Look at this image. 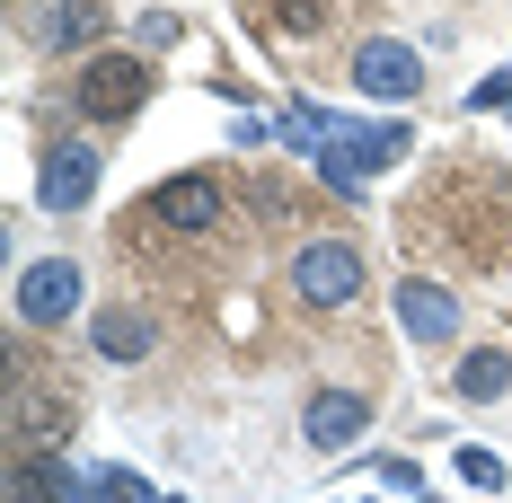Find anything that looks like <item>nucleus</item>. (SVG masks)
Listing matches in <instances>:
<instances>
[{"label": "nucleus", "mask_w": 512, "mask_h": 503, "mask_svg": "<svg viewBox=\"0 0 512 503\" xmlns=\"http://www.w3.org/2000/svg\"><path fill=\"white\" fill-rule=\"evenodd\" d=\"M512 389V353L504 345H468L460 353V398H504Z\"/></svg>", "instance_id": "nucleus-13"}, {"label": "nucleus", "mask_w": 512, "mask_h": 503, "mask_svg": "<svg viewBox=\"0 0 512 503\" xmlns=\"http://www.w3.org/2000/svg\"><path fill=\"white\" fill-rule=\"evenodd\" d=\"M80 309V265L71 256H36L27 274H18V318L27 327H62Z\"/></svg>", "instance_id": "nucleus-4"}, {"label": "nucleus", "mask_w": 512, "mask_h": 503, "mask_svg": "<svg viewBox=\"0 0 512 503\" xmlns=\"http://www.w3.org/2000/svg\"><path fill=\"white\" fill-rule=\"evenodd\" d=\"M159 503H177V495H159Z\"/></svg>", "instance_id": "nucleus-19"}, {"label": "nucleus", "mask_w": 512, "mask_h": 503, "mask_svg": "<svg viewBox=\"0 0 512 503\" xmlns=\"http://www.w3.org/2000/svg\"><path fill=\"white\" fill-rule=\"evenodd\" d=\"M98 495H106V503H159L151 486L133 477V468H98Z\"/></svg>", "instance_id": "nucleus-15"}, {"label": "nucleus", "mask_w": 512, "mask_h": 503, "mask_svg": "<svg viewBox=\"0 0 512 503\" xmlns=\"http://www.w3.org/2000/svg\"><path fill=\"white\" fill-rule=\"evenodd\" d=\"M460 477L477 486V495H504V459L495 451H460Z\"/></svg>", "instance_id": "nucleus-14"}, {"label": "nucleus", "mask_w": 512, "mask_h": 503, "mask_svg": "<svg viewBox=\"0 0 512 503\" xmlns=\"http://www.w3.org/2000/svg\"><path fill=\"white\" fill-rule=\"evenodd\" d=\"M301 433H309V451H354L362 433H371V398L362 389H318L301 406Z\"/></svg>", "instance_id": "nucleus-6"}, {"label": "nucleus", "mask_w": 512, "mask_h": 503, "mask_svg": "<svg viewBox=\"0 0 512 503\" xmlns=\"http://www.w3.org/2000/svg\"><path fill=\"white\" fill-rule=\"evenodd\" d=\"M89 345H98V362H151L159 353V318L133 309V301H115V309L89 318Z\"/></svg>", "instance_id": "nucleus-9"}, {"label": "nucleus", "mask_w": 512, "mask_h": 503, "mask_svg": "<svg viewBox=\"0 0 512 503\" xmlns=\"http://www.w3.org/2000/svg\"><path fill=\"white\" fill-rule=\"evenodd\" d=\"M98 27H106V9H98V0H53L45 18H36V36H45L53 53H62V45H89Z\"/></svg>", "instance_id": "nucleus-12"}, {"label": "nucleus", "mask_w": 512, "mask_h": 503, "mask_svg": "<svg viewBox=\"0 0 512 503\" xmlns=\"http://www.w3.org/2000/svg\"><path fill=\"white\" fill-rule=\"evenodd\" d=\"M283 27L292 36H318V0H283Z\"/></svg>", "instance_id": "nucleus-18"}, {"label": "nucleus", "mask_w": 512, "mask_h": 503, "mask_svg": "<svg viewBox=\"0 0 512 503\" xmlns=\"http://www.w3.org/2000/svg\"><path fill=\"white\" fill-rule=\"evenodd\" d=\"M380 486H389V495H415V503H424V468H415V459H380Z\"/></svg>", "instance_id": "nucleus-16"}, {"label": "nucleus", "mask_w": 512, "mask_h": 503, "mask_svg": "<svg viewBox=\"0 0 512 503\" xmlns=\"http://www.w3.org/2000/svg\"><path fill=\"white\" fill-rule=\"evenodd\" d=\"M398 327H407L415 345H451L460 336V292H442V283H398Z\"/></svg>", "instance_id": "nucleus-10"}, {"label": "nucleus", "mask_w": 512, "mask_h": 503, "mask_svg": "<svg viewBox=\"0 0 512 503\" xmlns=\"http://www.w3.org/2000/svg\"><path fill=\"white\" fill-rule=\"evenodd\" d=\"M71 495H80V477L53 451H18L9 459V503H71Z\"/></svg>", "instance_id": "nucleus-11"}, {"label": "nucleus", "mask_w": 512, "mask_h": 503, "mask_svg": "<svg viewBox=\"0 0 512 503\" xmlns=\"http://www.w3.org/2000/svg\"><path fill=\"white\" fill-rule=\"evenodd\" d=\"M142 212H151V221H168V230H212V221H221V177L186 168V177L151 186V203H142Z\"/></svg>", "instance_id": "nucleus-8"}, {"label": "nucleus", "mask_w": 512, "mask_h": 503, "mask_svg": "<svg viewBox=\"0 0 512 503\" xmlns=\"http://www.w3.org/2000/svg\"><path fill=\"white\" fill-rule=\"evenodd\" d=\"M71 98H80L89 124H124V115H142V98H151V62L142 53H89V71L71 80Z\"/></svg>", "instance_id": "nucleus-1"}, {"label": "nucleus", "mask_w": 512, "mask_h": 503, "mask_svg": "<svg viewBox=\"0 0 512 503\" xmlns=\"http://www.w3.org/2000/svg\"><path fill=\"white\" fill-rule=\"evenodd\" d=\"M354 89L362 98H415V89H424V53L415 45H398V36H371V45L354 53Z\"/></svg>", "instance_id": "nucleus-5"}, {"label": "nucleus", "mask_w": 512, "mask_h": 503, "mask_svg": "<svg viewBox=\"0 0 512 503\" xmlns=\"http://www.w3.org/2000/svg\"><path fill=\"white\" fill-rule=\"evenodd\" d=\"M468 106H477V115H486V106H512V71H495V80H477V89H468Z\"/></svg>", "instance_id": "nucleus-17"}, {"label": "nucleus", "mask_w": 512, "mask_h": 503, "mask_svg": "<svg viewBox=\"0 0 512 503\" xmlns=\"http://www.w3.org/2000/svg\"><path fill=\"white\" fill-rule=\"evenodd\" d=\"M89 195H98V151L89 142H53L45 168H36V203L45 212H80Z\"/></svg>", "instance_id": "nucleus-7"}, {"label": "nucleus", "mask_w": 512, "mask_h": 503, "mask_svg": "<svg viewBox=\"0 0 512 503\" xmlns=\"http://www.w3.org/2000/svg\"><path fill=\"white\" fill-rule=\"evenodd\" d=\"M292 292H301L309 309H345L362 292V256L345 248V239H309V248L292 256Z\"/></svg>", "instance_id": "nucleus-3"}, {"label": "nucleus", "mask_w": 512, "mask_h": 503, "mask_svg": "<svg viewBox=\"0 0 512 503\" xmlns=\"http://www.w3.org/2000/svg\"><path fill=\"white\" fill-rule=\"evenodd\" d=\"M407 151H415L407 124H336V142L318 151V168H327V186L362 195V177H371V168H398Z\"/></svg>", "instance_id": "nucleus-2"}]
</instances>
